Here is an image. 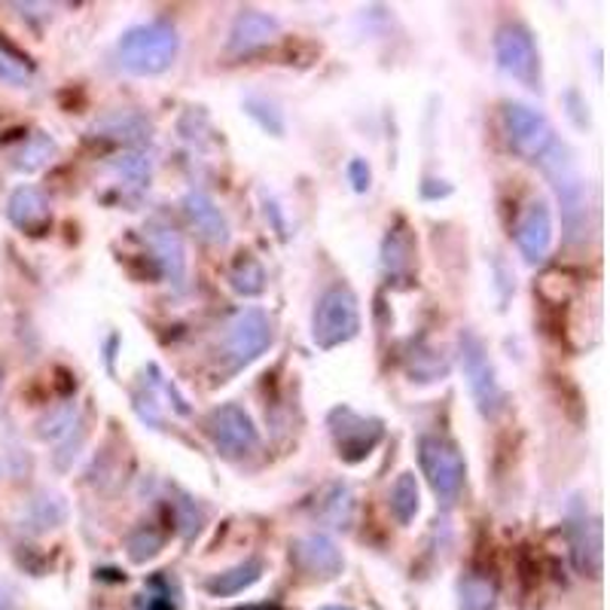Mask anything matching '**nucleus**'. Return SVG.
<instances>
[{
    "instance_id": "nucleus-1",
    "label": "nucleus",
    "mask_w": 610,
    "mask_h": 610,
    "mask_svg": "<svg viewBox=\"0 0 610 610\" xmlns=\"http://www.w3.org/2000/svg\"><path fill=\"white\" fill-rule=\"evenodd\" d=\"M178 28L162 22V19L134 24L129 31H122V37L117 40V49H113L117 64L126 73H132V77H159V73H166L178 61Z\"/></svg>"
},
{
    "instance_id": "nucleus-2",
    "label": "nucleus",
    "mask_w": 610,
    "mask_h": 610,
    "mask_svg": "<svg viewBox=\"0 0 610 610\" xmlns=\"http://www.w3.org/2000/svg\"><path fill=\"white\" fill-rule=\"evenodd\" d=\"M543 168V174L550 180L556 199L562 204V223H564V239L568 241H583L587 239L589 227V202H587V180L577 168L574 150L556 141L552 150L538 162Z\"/></svg>"
},
{
    "instance_id": "nucleus-3",
    "label": "nucleus",
    "mask_w": 610,
    "mask_h": 610,
    "mask_svg": "<svg viewBox=\"0 0 610 610\" xmlns=\"http://www.w3.org/2000/svg\"><path fill=\"white\" fill-rule=\"evenodd\" d=\"M458 367L479 416L489 421L501 419V412L507 409V391L489 358V346L473 330H461L458 336Z\"/></svg>"
},
{
    "instance_id": "nucleus-4",
    "label": "nucleus",
    "mask_w": 610,
    "mask_h": 610,
    "mask_svg": "<svg viewBox=\"0 0 610 610\" xmlns=\"http://www.w3.org/2000/svg\"><path fill=\"white\" fill-rule=\"evenodd\" d=\"M360 333V302L348 284H330L311 311V342L321 351L348 346Z\"/></svg>"
},
{
    "instance_id": "nucleus-5",
    "label": "nucleus",
    "mask_w": 610,
    "mask_h": 610,
    "mask_svg": "<svg viewBox=\"0 0 610 610\" xmlns=\"http://www.w3.org/2000/svg\"><path fill=\"white\" fill-rule=\"evenodd\" d=\"M419 464L437 501L443 503L446 510L456 507L467 482V461L458 443H452L443 433H424L419 440Z\"/></svg>"
},
{
    "instance_id": "nucleus-6",
    "label": "nucleus",
    "mask_w": 610,
    "mask_h": 610,
    "mask_svg": "<svg viewBox=\"0 0 610 610\" xmlns=\"http://www.w3.org/2000/svg\"><path fill=\"white\" fill-rule=\"evenodd\" d=\"M494 61L501 73L519 86H526L531 92L543 89V64H540L538 40L531 34V28L522 22H503L494 31Z\"/></svg>"
},
{
    "instance_id": "nucleus-7",
    "label": "nucleus",
    "mask_w": 610,
    "mask_h": 610,
    "mask_svg": "<svg viewBox=\"0 0 610 610\" xmlns=\"http://www.w3.org/2000/svg\"><path fill=\"white\" fill-rule=\"evenodd\" d=\"M330 440H333L336 456L346 464H360L379 449L384 440V421L376 416H363L351 407H333L327 416Z\"/></svg>"
},
{
    "instance_id": "nucleus-8",
    "label": "nucleus",
    "mask_w": 610,
    "mask_h": 610,
    "mask_svg": "<svg viewBox=\"0 0 610 610\" xmlns=\"http://www.w3.org/2000/svg\"><path fill=\"white\" fill-rule=\"evenodd\" d=\"M501 129L507 144L516 156H522L526 162H540L550 153L552 144L559 141V134L547 120V113H540L531 104L522 101H507L501 110Z\"/></svg>"
},
{
    "instance_id": "nucleus-9",
    "label": "nucleus",
    "mask_w": 610,
    "mask_h": 610,
    "mask_svg": "<svg viewBox=\"0 0 610 610\" xmlns=\"http://www.w3.org/2000/svg\"><path fill=\"white\" fill-rule=\"evenodd\" d=\"M204 433L223 458H248L260 449V431L253 424L251 412L239 403H220L208 412L204 419Z\"/></svg>"
},
{
    "instance_id": "nucleus-10",
    "label": "nucleus",
    "mask_w": 610,
    "mask_h": 610,
    "mask_svg": "<svg viewBox=\"0 0 610 610\" xmlns=\"http://www.w3.org/2000/svg\"><path fill=\"white\" fill-rule=\"evenodd\" d=\"M276 342V333H272V321L263 309H241L227 330V358L232 360V367L241 370L248 367L257 358H263L266 351Z\"/></svg>"
},
{
    "instance_id": "nucleus-11",
    "label": "nucleus",
    "mask_w": 610,
    "mask_h": 610,
    "mask_svg": "<svg viewBox=\"0 0 610 610\" xmlns=\"http://www.w3.org/2000/svg\"><path fill=\"white\" fill-rule=\"evenodd\" d=\"M516 248L522 253V260L528 266H540L552 251V239H556V229H552V211L547 199H534L522 208V214L516 220Z\"/></svg>"
},
{
    "instance_id": "nucleus-12",
    "label": "nucleus",
    "mask_w": 610,
    "mask_h": 610,
    "mask_svg": "<svg viewBox=\"0 0 610 610\" xmlns=\"http://www.w3.org/2000/svg\"><path fill=\"white\" fill-rule=\"evenodd\" d=\"M290 562L297 564L306 577L333 580V577L342 574L346 556H342L339 543L330 534L311 531V534H302V538L290 543Z\"/></svg>"
},
{
    "instance_id": "nucleus-13",
    "label": "nucleus",
    "mask_w": 610,
    "mask_h": 610,
    "mask_svg": "<svg viewBox=\"0 0 610 610\" xmlns=\"http://www.w3.org/2000/svg\"><path fill=\"white\" fill-rule=\"evenodd\" d=\"M7 220L24 236H47L52 227V208H49L47 192L31 183H22L10 192L7 199Z\"/></svg>"
},
{
    "instance_id": "nucleus-14",
    "label": "nucleus",
    "mask_w": 610,
    "mask_h": 610,
    "mask_svg": "<svg viewBox=\"0 0 610 610\" xmlns=\"http://www.w3.org/2000/svg\"><path fill=\"white\" fill-rule=\"evenodd\" d=\"M278 34H281V22L276 16L263 10H241L229 28L227 52L229 56H251L257 49L276 43Z\"/></svg>"
},
{
    "instance_id": "nucleus-15",
    "label": "nucleus",
    "mask_w": 610,
    "mask_h": 610,
    "mask_svg": "<svg viewBox=\"0 0 610 610\" xmlns=\"http://www.w3.org/2000/svg\"><path fill=\"white\" fill-rule=\"evenodd\" d=\"M144 239L156 257L159 272L168 278V284L183 288L187 281V244L180 239L178 229L166 227V223H150L144 229Z\"/></svg>"
},
{
    "instance_id": "nucleus-16",
    "label": "nucleus",
    "mask_w": 610,
    "mask_h": 610,
    "mask_svg": "<svg viewBox=\"0 0 610 610\" xmlns=\"http://www.w3.org/2000/svg\"><path fill=\"white\" fill-rule=\"evenodd\" d=\"M183 214L196 229V236L211 244V248H227L229 244V220L227 214L217 208V202L202 190H190L183 196Z\"/></svg>"
},
{
    "instance_id": "nucleus-17",
    "label": "nucleus",
    "mask_w": 610,
    "mask_h": 610,
    "mask_svg": "<svg viewBox=\"0 0 610 610\" xmlns=\"http://www.w3.org/2000/svg\"><path fill=\"white\" fill-rule=\"evenodd\" d=\"M64 519H68V503H64V498H61L59 491L40 489L31 501L24 503L19 528L28 531V534H47L52 528L64 526Z\"/></svg>"
},
{
    "instance_id": "nucleus-18",
    "label": "nucleus",
    "mask_w": 610,
    "mask_h": 610,
    "mask_svg": "<svg viewBox=\"0 0 610 610\" xmlns=\"http://www.w3.org/2000/svg\"><path fill=\"white\" fill-rule=\"evenodd\" d=\"M266 564L263 559H244V562L232 564L227 571H217L204 580L202 587L208 596H214V599H232V596H241V592H248L253 583H260V577H263Z\"/></svg>"
},
{
    "instance_id": "nucleus-19",
    "label": "nucleus",
    "mask_w": 610,
    "mask_h": 610,
    "mask_svg": "<svg viewBox=\"0 0 610 610\" xmlns=\"http://www.w3.org/2000/svg\"><path fill=\"white\" fill-rule=\"evenodd\" d=\"M412 263H416V236H412V229L403 220H397L382 241L384 276L407 278L412 272Z\"/></svg>"
},
{
    "instance_id": "nucleus-20",
    "label": "nucleus",
    "mask_w": 610,
    "mask_h": 610,
    "mask_svg": "<svg viewBox=\"0 0 610 610\" xmlns=\"http://www.w3.org/2000/svg\"><path fill=\"white\" fill-rule=\"evenodd\" d=\"M314 516L321 519L323 526L339 528V531L351 528V522H354V491H351V486L342 479L323 486L318 503H314Z\"/></svg>"
},
{
    "instance_id": "nucleus-21",
    "label": "nucleus",
    "mask_w": 610,
    "mask_h": 610,
    "mask_svg": "<svg viewBox=\"0 0 610 610\" xmlns=\"http://www.w3.org/2000/svg\"><path fill=\"white\" fill-rule=\"evenodd\" d=\"M571 550L580 571H599L601 562V528L599 522H589L587 513H580L571 522Z\"/></svg>"
},
{
    "instance_id": "nucleus-22",
    "label": "nucleus",
    "mask_w": 610,
    "mask_h": 610,
    "mask_svg": "<svg viewBox=\"0 0 610 610\" xmlns=\"http://www.w3.org/2000/svg\"><path fill=\"white\" fill-rule=\"evenodd\" d=\"M388 507H391V516L397 519V526H412L416 516L421 513V486L416 473H400L391 486V494H388Z\"/></svg>"
},
{
    "instance_id": "nucleus-23",
    "label": "nucleus",
    "mask_w": 610,
    "mask_h": 610,
    "mask_svg": "<svg viewBox=\"0 0 610 610\" xmlns=\"http://www.w3.org/2000/svg\"><path fill=\"white\" fill-rule=\"evenodd\" d=\"M56 153H59V144H56L52 134L31 132L22 141V147L12 153V168L22 171V174H34L43 166H49L56 159Z\"/></svg>"
},
{
    "instance_id": "nucleus-24",
    "label": "nucleus",
    "mask_w": 610,
    "mask_h": 610,
    "mask_svg": "<svg viewBox=\"0 0 610 610\" xmlns=\"http://www.w3.org/2000/svg\"><path fill=\"white\" fill-rule=\"evenodd\" d=\"M96 132L113 138V141H126V144H144V141H150V122L132 110H117L98 122Z\"/></svg>"
},
{
    "instance_id": "nucleus-25",
    "label": "nucleus",
    "mask_w": 610,
    "mask_h": 610,
    "mask_svg": "<svg viewBox=\"0 0 610 610\" xmlns=\"http://www.w3.org/2000/svg\"><path fill=\"white\" fill-rule=\"evenodd\" d=\"M229 288L236 290L239 297H260L266 290V269L253 253H241L236 263L229 266Z\"/></svg>"
},
{
    "instance_id": "nucleus-26",
    "label": "nucleus",
    "mask_w": 610,
    "mask_h": 610,
    "mask_svg": "<svg viewBox=\"0 0 610 610\" xmlns=\"http://www.w3.org/2000/svg\"><path fill=\"white\" fill-rule=\"evenodd\" d=\"M110 168L120 174L129 187H147L150 183V174H153V159H150V153L147 150H141V147H129V150H122L113 162H110Z\"/></svg>"
},
{
    "instance_id": "nucleus-27",
    "label": "nucleus",
    "mask_w": 610,
    "mask_h": 610,
    "mask_svg": "<svg viewBox=\"0 0 610 610\" xmlns=\"http://www.w3.org/2000/svg\"><path fill=\"white\" fill-rule=\"evenodd\" d=\"M458 599H461V610H494L498 604V589L489 577L467 574L458 587Z\"/></svg>"
},
{
    "instance_id": "nucleus-28",
    "label": "nucleus",
    "mask_w": 610,
    "mask_h": 610,
    "mask_svg": "<svg viewBox=\"0 0 610 610\" xmlns=\"http://www.w3.org/2000/svg\"><path fill=\"white\" fill-rule=\"evenodd\" d=\"M166 547V531L156 526H138L126 540V552L134 564H144L150 559H156Z\"/></svg>"
},
{
    "instance_id": "nucleus-29",
    "label": "nucleus",
    "mask_w": 610,
    "mask_h": 610,
    "mask_svg": "<svg viewBox=\"0 0 610 610\" xmlns=\"http://www.w3.org/2000/svg\"><path fill=\"white\" fill-rule=\"evenodd\" d=\"M449 372V360L443 354H437L433 348L416 346V351L409 354V376L412 382H443Z\"/></svg>"
},
{
    "instance_id": "nucleus-30",
    "label": "nucleus",
    "mask_w": 610,
    "mask_h": 610,
    "mask_svg": "<svg viewBox=\"0 0 610 610\" xmlns=\"http://www.w3.org/2000/svg\"><path fill=\"white\" fill-rule=\"evenodd\" d=\"M34 80V64L24 59L22 52H16L0 40V83L12 86V89H24Z\"/></svg>"
},
{
    "instance_id": "nucleus-31",
    "label": "nucleus",
    "mask_w": 610,
    "mask_h": 610,
    "mask_svg": "<svg viewBox=\"0 0 610 610\" xmlns=\"http://www.w3.org/2000/svg\"><path fill=\"white\" fill-rule=\"evenodd\" d=\"M244 113H248L266 134H272V138H281V134H284V117H281V110H278L269 98L248 96L244 98Z\"/></svg>"
},
{
    "instance_id": "nucleus-32",
    "label": "nucleus",
    "mask_w": 610,
    "mask_h": 610,
    "mask_svg": "<svg viewBox=\"0 0 610 610\" xmlns=\"http://www.w3.org/2000/svg\"><path fill=\"white\" fill-rule=\"evenodd\" d=\"M171 510H174V526H178L180 538L192 540L204 526V513L199 503L192 501L190 494H180L178 501H171Z\"/></svg>"
},
{
    "instance_id": "nucleus-33",
    "label": "nucleus",
    "mask_w": 610,
    "mask_h": 610,
    "mask_svg": "<svg viewBox=\"0 0 610 610\" xmlns=\"http://www.w3.org/2000/svg\"><path fill=\"white\" fill-rule=\"evenodd\" d=\"M73 424H77V403L68 400V403H61L52 416L37 424V437H43V440H59L64 433L71 431Z\"/></svg>"
},
{
    "instance_id": "nucleus-34",
    "label": "nucleus",
    "mask_w": 610,
    "mask_h": 610,
    "mask_svg": "<svg viewBox=\"0 0 610 610\" xmlns=\"http://www.w3.org/2000/svg\"><path fill=\"white\" fill-rule=\"evenodd\" d=\"M346 174H348V183H351V190L360 192V196H363V192H370L372 168H370V162L363 159V156H354V159H348Z\"/></svg>"
},
{
    "instance_id": "nucleus-35",
    "label": "nucleus",
    "mask_w": 610,
    "mask_h": 610,
    "mask_svg": "<svg viewBox=\"0 0 610 610\" xmlns=\"http://www.w3.org/2000/svg\"><path fill=\"white\" fill-rule=\"evenodd\" d=\"M83 440H86V424L80 428V433H77V440H73V428L68 431V440H64V443L59 446V452L52 456V461H56V467H59L61 473H64V470H71L77 456H80V449H83Z\"/></svg>"
},
{
    "instance_id": "nucleus-36",
    "label": "nucleus",
    "mask_w": 610,
    "mask_h": 610,
    "mask_svg": "<svg viewBox=\"0 0 610 610\" xmlns=\"http://www.w3.org/2000/svg\"><path fill=\"white\" fill-rule=\"evenodd\" d=\"M144 610H174V599L168 592L166 580H153V589L144 596Z\"/></svg>"
},
{
    "instance_id": "nucleus-37",
    "label": "nucleus",
    "mask_w": 610,
    "mask_h": 610,
    "mask_svg": "<svg viewBox=\"0 0 610 610\" xmlns=\"http://www.w3.org/2000/svg\"><path fill=\"white\" fill-rule=\"evenodd\" d=\"M494 276L501 278V281H498V288H503V293H501V309H503V306H507V300H510V297L516 293V276H513V269L503 263V260H494Z\"/></svg>"
},
{
    "instance_id": "nucleus-38",
    "label": "nucleus",
    "mask_w": 610,
    "mask_h": 610,
    "mask_svg": "<svg viewBox=\"0 0 610 610\" xmlns=\"http://www.w3.org/2000/svg\"><path fill=\"white\" fill-rule=\"evenodd\" d=\"M272 214V220H276V229H278V236H281V239H288V223H284V217H281V208H278L276 202L269 204L266 202V217Z\"/></svg>"
},
{
    "instance_id": "nucleus-39",
    "label": "nucleus",
    "mask_w": 610,
    "mask_h": 610,
    "mask_svg": "<svg viewBox=\"0 0 610 610\" xmlns=\"http://www.w3.org/2000/svg\"><path fill=\"white\" fill-rule=\"evenodd\" d=\"M0 610H12V592L7 583H0Z\"/></svg>"
},
{
    "instance_id": "nucleus-40",
    "label": "nucleus",
    "mask_w": 610,
    "mask_h": 610,
    "mask_svg": "<svg viewBox=\"0 0 610 610\" xmlns=\"http://www.w3.org/2000/svg\"><path fill=\"white\" fill-rule=\"evenodd\" d=\"M321 610H354V608H346V604H327V608Z\"/></svg>"
},
{
    "instance_id": "nucleus-41",
    "label": "nucleus",
    "mask_w": 610,
    "mask_h": 610,
    "mask_svg": "<svg viewBox=\"0 0 610 610\" xmlns=\"http://www.w3.org/2000/svg\"><path fill=\"white\" fill-rule=\"evenodd\" d=\"M0 384H3V370H0Z\"/></svg>"
}]
</instances>
